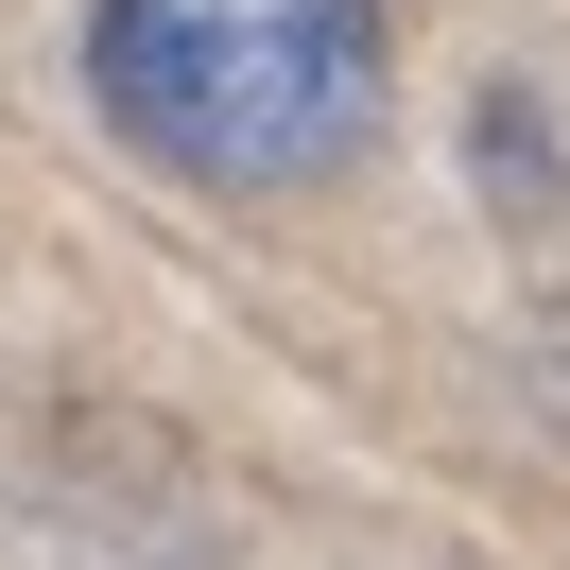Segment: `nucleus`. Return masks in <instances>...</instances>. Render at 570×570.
<instances>
[{"label":"nucleus","instance_id":"1","mask_svg":"<svg viewBox=\"0 0 570 570\" xmlns=\"http://www.w3.org/2000/svg\"><path fill=\"white\" fill-rule=\"evenodd\" d=\"M87 105L121 156L190 190H312L381 139V18L363 0H105Z\"/></svg>","mask_w":570,"mask_h":570}]
</instances>
